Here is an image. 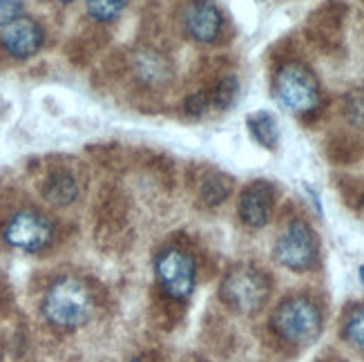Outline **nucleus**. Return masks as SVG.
Masks as SVG:
<instances>
[{"label":"nucleus","mask_w":364,"mask_h":362,"mask_svg":"<svg viewBox=\"0 0 364 362\" xmlns=\"http://www.w3.org/2000/svg\"><path fill=\"white\" fill-rule=\"evenodd\" d=\"M58 3H72V0H58Z\"/></svg>","instance_id":"obj_24"},{"label":"nucleus","mask_w":364,"mask_h":362,"mask_svg":"<svg viewBox=\"0 0 364 362\" xmlns=\"http://www.w3.org/2000/svg\"><path fill=\"white\" fill-rule=\"evenodd\" d=\"M208 107H210V94L205 92V90L193 92V94H190V97L183 101L186 115H188V117H193V119L203 117L205 112H208Z\"/></svg>","instance_id":"obj_19"},{"label":"nucleus","mask_w":364,"mask_h":362,"mask_svg":"<svg viewBox=\"0 0 364 362\" xmlns=\"http://www.w3.org/2000/svg\"><path fill=\"white\" fill-rule=\"evenodd\" d=\"M273 329L293 344H311L322 334V313L311 297L293 295L273 311Z\"/></svg>","instance_id":"obj_2"},{"label":"nucleus","mask_w":364,"mask_h":362,"mask_svg":"<svg viewBox=\"0 0 364 362\" xmlns=\"http://www.w3.org/2000/svg\"><path fill=\"white\" fill-rule=\"evenodd\" d=\"M23 16V0H0V29Z\"/></svg>","instance_id":"obj_20"},{"label":"nucleus","mask_w":364,"mask_h":362,"mask_svg":"<svg viewBox=\"0 0 364 362\" xmlns=\"http://www.w3.org/2000/svg\"><path fill=\"white\" fill-rule=\"evenodd\" d=\"M154 275L164 293L172 300H188L195 291L197 264L183 248H164L154 260Z\"/></svg>","instance_id":"obj_5"},{"label":"nucleus","mask_w":364,"mask_h":362,"mask_svg":"<svg viewBox=\"0 0 364 362\" xmlns=\"http://www.w3.org/2000/svg\"><path fill=\"white\" fill-rule=\"evenodd\" d=\"M5 242L23 253H41L54 240V224L43 213L18 211L14 213L3 228Z\"/></svg>","instance_id":"obj_7"},{"label":"nucleus","mask_w":364,"mask_h":362,"mask_svg":"<svg viewBox=\"0 0 364 362\" xmlns=\"http://www.w3.org/2000/svg\"><path fill=\"white\" fill-rule=\"evenodd\" d=\"M248 125V132L250 137L257 141V144L266 150H275L279 144V125L277 119L266 112V110H259V112H252L246 119Z\"/></svg>","instance_id":"obj_13"},{"label":"nucleus","mask_w":364,"mask_h":362,"mask_svg":"<svg viewBox=\"0 0 364 362\" xmlns=\"http://www.w3.org/2000/svg\"><path fill=\"white\" fill-rule=\"evenodd\" d=\"M92 293L78 277H58L43 297V316L60 331L83 326L92 316Z\"/></svg>","instance_id":"obj_1"},{"label":"nucleus","mask_w":364,"mask_h":362,"mask_svg":"<svg viewBox=\"0 0 364 362\" xmlns=\"http://www.w3.org/2000/svg\"><path fill=\"white\" fill-rule=\"evenodd\" d=\"M275 260L293 273H304L318 260V238L304 222H291L275 240Z\"/></svg>","instance_id":"obj_6"},{"label":"nucleus","mask_w":364,"mask_h":362,"mask_svg":"<svg viewBox=\"0 0 364 362\" xmlns=\"http://www.w3.org/2000/svg\"><path fill=\"white\" fill-rule=\"evenodd\" d=\"M85 7L94 21L112 23L121 16V11L125 7V0H85Z\"/></svg>","instance_id":"obj_17"},{"label":"nucleus","mask_w":364,"mask_h":362,"mask_svg":"<svg viewBox=\"0 0 364 362\" xmlns=\"http://www.w3.org/2000/svg\"><path fill=\"white\" fill-rule=\"evenodd\" d=\"M342 334L353 349L364 353V307H355L349 311V316H346L342 326Z\"/></svg>","instance_id":"obj_15"},{"label":"nucleus","mask_w":364,"mask_h":362,"mask_svg":"<svg viewBox=\"0 0 364 362\" xmlns=\"http://www.w3.org/2000/svg\"><path fill=\"white\" fill-rule=\"evenodd\" d=\"M132 362H141V360H132Z\"/></svg>","instance_id":"obj_25"},{"label":"nucleus","mask_w":364,"mask_h":362,"mask_svg":"<svg viewBox=\"0 0 364 362\" xmlns=\"http://www.w3.org/2000/svg\"><path fill=\"white\" fill-rule=\"evenodd\" d=\"M277 101L297 117H309L320 107V83L315 74L302 63H287L275 76Z\"/></svg>","instance_id":"obj_3"},{"label":"nucleus","mask_w":364,"mask_h":362,"mask_svg":"<svg viewBox=\"0 0 364 362\" xmlns=\"http://www.w3.org/2000/svg\"><path fill=\"white\" fill-rule=\"evenodd\" d=\"M360 282H362V289H364V266H360Z\"/></svg>","instance_id":"obj_22"},{"label":"nucleus","mask_w":364,"mask_h":362,"mask_svg":"<svg viewBox=\"0 0 364 362\" xmlns=\"http://www.w3.org/2000/svg\"><path fill=\"white\" fill-rule=\"evenodd\" d=\"M219 293L230 309L248 316L266 304L268 295H271V284H268L266 275L252 266H237L221 282Z\"/></svg>","instance_id":"obj_4"},{"label":"nucleus","mask_w":364,"mask_h":362,"mask_svg":"<svg viewBox=\"0 0 364 362\" xmlns=\"http://www.w3.org/2000/svg\"><path fill=\"white\" fill-rule=\"evenodd\" d=\"M273 201H275V191L268 181H252L250 186H246L240 195V203H237V211H240V219L244 222V226L252 230L264 228L271 222Z\"/></svg>","instance_id":"obj_10"},{"label":"nucleus","mask_w":364,"mask_h":362,"mask_svg":"<svg viewBox=\"0 0 364 362\" xmlns=\"http://www.w3.org/2000/svg\"><path fill=\"white\" fill-rule=\"evenodd\" d=\"M132 72L141 83H146L150 87L166 85L172 76L168 58L154 50H139L132 56Z\"/></svg>","instance_id":"obj_11"},{"label":"nucleus","mask_w":364,"mask_h":362,"mask_svg":"<svg viewBox=\"0 0 364 362\" xmlns=\"http://www.w3.org/2000/svg\"><path fill=\"white\" fill-rule=\"evenodd\" d=\"M237 99H240V78L235 74L221 76L210 92V105L217 110H228L237 103Z\"/></svg>","instance_id":"obj_14"},{"label":"nucleus","mask_w":364,"mask_h":362,"mask_svg":"<svg viewBox=\"0 0 364 362\" xmlns=\"http://www.w3.org/2000/svg\"><path fill=\"white\" fill-rule=\"evenodd\" d=\"M230 195V183L224 177H205L199 188V197L205 206H219Z\"/></svg>","instance_id":"obj_16"},{"label":"nucleus","mask_w":364,"mask_h":362,"mask_svg":"<svg viewBox=\"0 0 364 362\" xmlns=\"http://www.w3.org/2000/svg\"><path fill=\"white\" fill-rule=\"evenodd\" d=\"M344 115L353 125L364 128V90H353L344 97Z\"/></svg>","instance_id":"obj_18"},{"label":"nucleus","mask_w":364,"mask_h":362,"mask_svg":"<svg viewBox=\"0 0 364 362\" xmlns=\"http://www.w3.org/2000/svg\"><path fill=\"white\" fill-rule=\"evenodd\" d=\"M306 193H309V197H311V203L315 206V211H318V215L322 217V215H324V211H322V201H320L318 193H315L313 188H309V186H306Z\"/></svg>","instance_id":"obj_21"},{"label":"nucleus","mask_w":364,"mask_h":362,"mask_svg":"<svg viewBox=\"0 0 364 362\" xmlns=\"http://www.w3.org/2000/svg\"><path fill=\"white\" fill-rule=\"evenodd\" d=\"M43 43V27L29 16H18V18H14L0 29V45L14 58H31L41 52Z\"/></svg>","instance_id":"obj_8"},{"label":"nucleus","mask_w":364,"mask_h":362,"mask_svg":"<svg viewBox=\"0 0 364 362\" xmlns=\"http://www.w3.org/2000/svg\"><path fill=\"white\" fill-rule=\"evenodd\" d=\"M43 195L52 206H70L78 197V183L70 172H54L45 181Z\"/></svg>","instance_id":"obj_12"},{"label":"nucleus","mask_w":364,"mask_h":362,"mask_svg":"<svg viewBox=\"0 0 364 362\" xmlns=\"http://www.w3.org/2000/svg\"><path fill=\"white\" fill-rule=\"evenodd\" d=\"M360 208H362V213H364V197H362V203H360Z\"/></svg>","instance_id":"obj_23"},{"label":"nucleus","mask_w":364,"mask_h":362,"mask_svg":"<svg viewBox=\"0 0 364 362\" xmlns=\"http://www.w3.org/2000/svg\"><path fill=\"white\" fill-rule=\"evenodd\" d=\"M183 31L195 43H213L224 29V16L213 0H190L181 16Z\"/></svg>","instance_id":"obj_9"}]
</instances>
